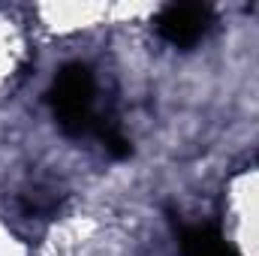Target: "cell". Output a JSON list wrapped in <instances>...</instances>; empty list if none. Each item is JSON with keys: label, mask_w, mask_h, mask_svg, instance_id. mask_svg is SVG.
I'll list each match as a JSON object with an SVG mask.
<instances>
[{"label": "cell", "mask_w": 259, "mask_h": 256, "mask_svg": "<svg viewBox=\"0 0 259 256\" xmlns=\"http://www.w3.org/2000/svg\"><path fill=\"white\" fill-rule=\"evenodd\" d=\"M208 24H211V9L208 6H199V3L169 6L160 15V21H157L160 33L169 42H175V46H190V42H196L208 30Z\"/></svg>", "instance_id": "1"}]
</instances>
